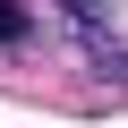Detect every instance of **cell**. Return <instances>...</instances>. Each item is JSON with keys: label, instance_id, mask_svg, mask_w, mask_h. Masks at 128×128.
Returning a JSON list of instances; mask_svg holds the SVG:
<instances>
[{"label": "cell", "instance_id": "obj_1", "mask_svg": "<svg viewBox=\"0 0 128 128\" xmlns=\"http://www.w3.org/2000/svg\"><path fill=\"white\" fill-rule=\"evenodd\" d=\"M51 9L68 17V26H94V17H102V0H51Z\"/></svg>", "mask_w": 128, "mask_h": 128}, {"label": "cell", "instance_id": "obj_2", "mask_svg": "<svg viewBox=\"0 0 128 128\" xmlns=\"http://www.w3.org/2000/svg\"><path fill=\"white\" fill-rule=\"evenodd\" d=\"M26 34V9H17V0H0V43H17Z\"/></svg>", "mask_w": 128, "mask_h": 128}]
</instances>
